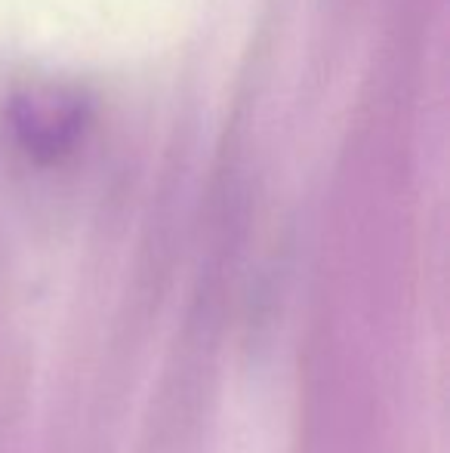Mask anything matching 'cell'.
Here are the masks:
<instances>
[{"instance_id":"1","label":"cell","mask_w":450,"mask_h":453,"mask_svg":"<svg viewBox=\"0 0 450 453\" xmlns=\"http://www.w3.org/2000/svg\"><path fill=\"white\" fill-rule=\"evenodd\" d=\"M87 127V105L78 93L31 90L12 105L16 139L37 161H56L68 155Z\"/></svg>"}]
</instances>
